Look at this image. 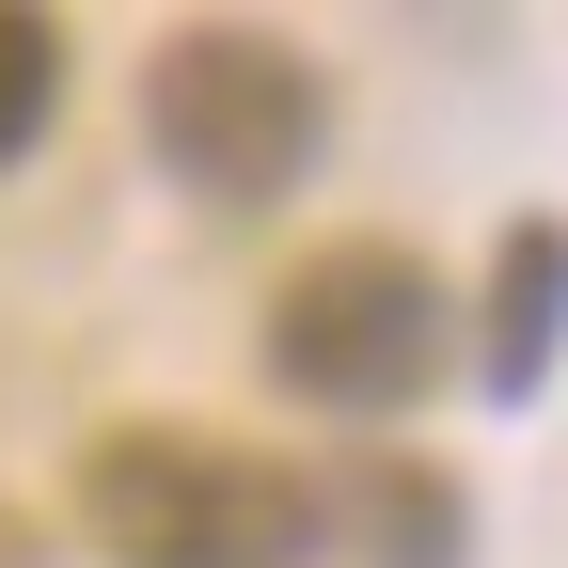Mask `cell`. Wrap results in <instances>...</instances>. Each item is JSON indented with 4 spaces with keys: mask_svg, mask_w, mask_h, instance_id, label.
<instances>
[{
    "mask_svg": "<svg viewBox=\"0 0 568 568\" xmlns=\"http://www.w3.org/2000/svg\"><path fill=\"white\" fill-rule=\"evenodd\" d=\"M80 521L111 568H301L332 537V489L237 458V443H174V426H111L80 458Z\"/></svg>",
    "mask_w": 568,
    "mask_h": 568,
    "instance_id": "cell-1",
    "label": "cell"
},
{
    "mask_svg": "<svg viewBox=\"0 0 568 568\" xmlns=\"http://www.w3.org/2000/svg\"><path fill=\"white\" fill-rule=\"evenodd\" d=\"M142 142H159V174H190L205 205H268V190L316 174L332 80L284 32H253V17H190V32H159V63H142Z\"/></svg>",
    "mask_w": 568,
    "mask_h": 568,
    "instance_id": "cell-2",
    "label": "cell"
},
{
    "mask_svg": "<svg viewBox=\"0 0 568 568\" xmlns=\"http://www.w3.org/2000/svg\"><path fill=\"white\" fill-rule=\"evenodd\" d=\"M426 364H443V268L395 253V237H332L284 268L268 301V379L332 410V426H395L426 395Z\"/></svg>",
    "mask_w": 568,
    "mask_h": 568,
    "instance_id": "cell-3",
    "label": "cell"
},
{
    "mask_svg": "<svg viewBox=\"0 0 568 568\" xmlns=\"http://www.w3.org/2000/svg\"><path fill=\"white\" fill-rule=\"evenodd\" d=\"M552 347H568V222H506V268H489V395H537Z\"/></svg>",
    "mask_w": 568,
    "mask_h": 568,
    "instance_id": "cell-4",
    "label": "cell"
},
{
    "mask_svg": "<svg viewBox=\"0 0 568 568\" xmlns=\"http://www.w3.org/2000/svg\"><path fill=\"white\" fill-rule=\"evenodd\" d=\"M332 521H364L379 568H458V474H426V458H364V489H347Z\"/></svg>",
    "mask_w": 568,
    "mask_h": 568,
    "instance_id": "cell-5",
    "label": "cell"
},
{
    "mask_svg": "<svg viewBox=\"0 0 568 568\" xmlns=\"http://www.w3.org/2000/svg\"><path fill=\"white\" fill-rule=\"evenodd\" d=\"M48 111H63V32L0 0V174H17L32 142H48Z\"/></svg>",
    "mask_w": 568,
    "mask_h": 568,
    "instance_id": "cell-6",
    "label": "cell"
}]
</instances>
